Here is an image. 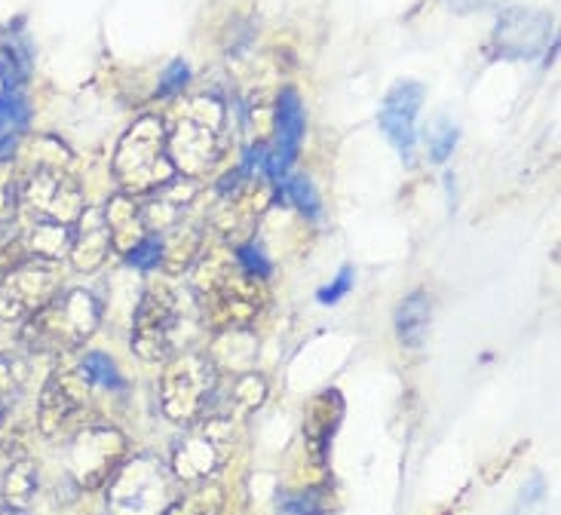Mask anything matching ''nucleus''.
<instances>
[{
    "label": "nucleus",
    "instance_id": "1",
    "mask_svg": "<svg viewBox=\"0 0 561 515\" xmlns=\"http://www.w3.org/2000/svg\"><path fill=\"white\" fill-rule=\"evenodd\" d=\"M194 295L199 301L203 325L215 332L249 329L267 307L264 279L237 261V252L209 249L194 261Z\"/></svg>",
    "mask_w": 561,
    "mask_h": 515
},
{
    "label": "nucleus",
    "instance_id": "2",
    "mask_svg": "<svg viewBox=\"0 0 561 515\" xmlns=\"http://www.w3.org/2000/svg\"><path fill=\"white\" fill-rule=\"evenodd\" d=\"M203 329L194 288L151 283L133 313V350L145 363H169Z\"/></svg>",
    "mask_w": 561,
    "mask_h": 515
},
{
    "label": "nucleus",
    "instance_id": "3",
    "mask_svg": "<svg viewBox=\"0 0 561 515\" xmlns=\"http://www.w3.org/2000/svg\"><path fill=\"white\" fill-rule=\"evenodd\" d=\"M102 322V304L87 288L59 291L22 322L19 344L34 356H68L90 341Z\"/></svg>",
    "mask_w": 561,
    "mask_h": 515
},
{
    "label": "nucleus",
    "instance_id": "4",
    "mask_svg": "<svg viewBox=\"0 0 561 515\" xmlns=\"http://www.w3.org/2000/svg\"><path fill=\"white\" fill-rule=\"evenodd\" d=\"M163 129L169 160L187 179L206 175L225 151V107L206 95L175 107L163 121Z\"/></svg>",
    "mask_w": 561,
    "mask_h": 515
},
{
    "label": "nucleus",
    "instance_id": "5",
    "mask_svg": "<svg viewBox=\"0 0 561 515\" xmlns=\"http://www.w3.org/2000/svg\"><path fill=\"white\" fill-rule=\"evenodd\" d=\"M114 175L126 197H148L175 179V167L167 153V129L160 117H141L123 136L114 153Z\"/></svg>",
    "mask_w": 561,
    "mask_h": 515
},
{
    "label": "nucleus",
    "instance_id": "6",
    "mask_svg": "<svg viewBox=\"0 0 561 515\" xmlns=\"http://www.w3.org/2000/svg\"><path fill=\"white\" fill-rule=\"evenodd\" d=\"M175 476L160 457H126L107 482L111 515H163L175 503Z\"/></svg>",
    "mask_w": 561,
    "mask_h": 515
},
{
    "label": "nucleus",
    "instance_id": "7",
    "mask_svg": "<svg viewBox=\"0 0 561 515\" xmlns=\"http://www.w3.org/2000/svg\"><path fill=\"white\" fill-rule=\"evenodd\" d=\"M237 424L218 414H199L197 421L187 424V433L172 445L169 470L179 482H206L213 472L225 467V460L233 451Z\"/></svg>",
    "mask_w": 561,
    "mask_h": 515
},
{
    "label": "nucleus",
    "instance_id": "8",
    "mask_svg": "<svg viewBox=\"0 0 561 515\" xmlns=\"http://www.w3.org/2000/svg\"><path fill=\"white\" fill-rule=\"evenodd\" d=\"M218 368L206 353H179L167 363L160 378V405L175 424H191L206 411L218 387Z\"/></svg>",
    "mask_w": 561,
    "mask_h": 515
},
{
    "label": "nucleus",
    "instance_id": "9",
    "mask_svg": "<svg viewBox=\"0 0 561 515\" xmlns=\"http://www.w3.org/2000/svg\"><path fill=\"white\" fill-rule=\"evenodd\" d=\"M15 203L34 225H65V228H75L80 213L87 209L80 184L59 167L34 169L28 179L19 184Z\"/></svg>",
    "mask_w": 561,
    "mask_h": 515
},
{
    "label": "nucleus",
    "instance_id": "10",
    "mask_svg": "<svg viewBox=\"0 0 561 515\" xmlns=\"http://www.w3.org/2000/svg\"><path fill=\"white\" fill-rule=\"evenodd\" d=\"M129 457V442L114 426H80L68 439V479L77 491H95L111 482Z\"/></svg>",
    "mask_w": 561,
    "mask_h": 515
},
{
    "label": "nucleus",
    "instance_id": "11",
    "mask_svg": "<svg viewBox=\"0 0 561 515\" xmlns=\"http://www.w3.org/2000/svg\"><path fill=\"white\" fill-rule=\"evenodd\" d=\"M92 384L80 368L53 371L37 399V430L49 442L71 439L90 409Z\"/></svg>",
    "mask_w": 561,
    "mask_h": 515
},
{
    "label": "nucleus",
    "instance_id": "12",
    "mask_svg": "<svg viewBox=\"0 0 561 515\" xmlns=\"http://www.w3.org/2000/svg\"><path fill=\"white\" fill-rule=\"evenodd\" d=\"M61 288V273L56 261L25 258L0 279V319L3 322H25L44 304H49Z\"/></svg>",
    "mask_w": 561,
    "mask_h": 515
},
{
    "label": "nucleus",
    "instance_id": "13",
    "mask_svg": "<svg viewBox=\"0 0 561 515\" xmlns=\"http://www.w3.org/2000/svg\"><path fill=\"white\" fill-rule=\"evenodd\" d=\"M421 102H424V87L414 83V80H402L387 92V99L380 105V129L405 160H411V153H414V138H417L414 121H417Z\"/></svg>",
    "mask_w": 561,
    "mask_h": 515
},
{
    "label": "nucleus",
    "instance_id": "14",
    "mask_svg": "<svg viewBox=\"0 0 561 515\" xmlns=\"http://www.w3.org/2000/svg\"><path fill=\"white\" fill-rule=\"evenodd\" d=\"M264 399H267V380L255 375V371H243L228 384L218 380L206 411L218 414V417H228L233 424H243L249 414H255L264 405Z\"/></svg>",
    "mask_w": 561,
    "mask_h": 515
},
{
    "label": "nucleus",
    "instance_id": "15",
    "mask_svg": "<svg viewBox=\"0 0 561 515\" xmlns=\"http://www.w3.org/2000/svg\"><path fill=\"white\" fill-rule=\"evenodd\" d=\"M111 252H114V245H111V230L105 225V215L99 209H83L75 221L71 249H68L75 271L95 273L105 264Z\"/></svg>",
    "mask_w": 561,
    "mask_h": 515
},
{
    "label": "nucleus",
    "instance_id": "16",
    "mask_svg": "<svg viewBox=\"0 0 561 515\" xmlns=\"http://www.w3.org/2000/svg\"><path fill=\"white\" fill-rule=\"evenodd\" d=\"M194 197H197V184H194V179H184V182H175V179H172V182L163 184L160 191L148 194L145 203H138L145 230L163 237L169 228H175L184 215H187V206L194 203Z\"/></svg>",
    "mask_w": 561,
    "mask_h": 515
},
{
    "label": "nucleus",
    "instance_id": "17",
    "mask_svg": "<svg viewBox=\"0 0 561 515\" xmlns=\"http://www.w3.org/2000/svg\"><path fill=\"white\" fill-rule=\"evenodd\" d=\"M549 34L547 15L528 13V10H513L510 15H503L497 25V49L506 59H534L540 53V46Z\"/></svg>",
    "mask_w": 561,
    "mask_h": 515
},
{
    "label": "nucleus",
    "instance_id": "18",
    "mask_svg": "<svg viewBox=\"0 0 561 515\" xmlns=\"http://www.w3.org/2000/svg\"><path fill=\"white\" fill-rule=\"evenodd\" d=\"M341 414H344V402H341V396L334 393V390L317 396L310 402V409H307V417H304V439L310 445L317 464H325V451L332 445L334 426L341 424Z\"/></svg>",
    "mask_w": 561,
    "mask_h": 515
},
{
    "label": "nucleus",
    "instance_id": "19",
    "mask_svg": "<svg viewBox=\"0 0 561 515\" xmlns=\"http://www.w3.org/2000/svg\"><path fill=\"white\" fill-rule=\"evenodd\" d=\"M203 245H206V233L199 230V225H191L182 218L175 228H169L160 237V267L169 276H179L187 267H194Z\"/></svg>",
    "mask_w": 561,
    "mask_h": 515
},
{
    "label": "nucleus",
    "instance_id": "20",
    "mask_svg": "<svg viewBox=\"0 0 561 515\" xmlns=\"http://www.w3.org/2000/svg\"><path fill=\"white\" fill-rule=\"evenodd\" d=\"M102 215H105V225L107 230H111V245H114V252H121L123 258L129 255V252L148 237L136 197H126V194L111 197V203H107V209Z\"/></svg>",
    "mask_w": 561,
    "mask_h": 515
},
{
    "label": "nucleus",
    "instance_id": "21",
    "mask_svg": "<svg viewBox=\"0 0 561 515\" xmlns=\"http://www.w3.org/2000/svg\"><path fill=\"white\" fill-rule=\"evenodd\" d=\"M37 491H41V467L31 457H15L0 479V506L28 513Z\"/></svg>",
    "mask_w": 561,
    "mask_h": 515
},
{
    "label": "nucleus",
    "instance_id": "22",
    "mask_svg": "<svg viewBox=\"0 0 561 515\" xmlns=\"http://www.w3.org/2000/svg\"><path fill=\"white\" fill-rule=\"evenodd\" d=\"M430 317H433V310H430L426 291H411L409 298L399 304V310H396V334H399V341L411 350L421 347L426 337V329H430Z\"/></svg>",
    "mask_w": 561,
    "mask_h": 515
},
{
    "label": "nucleus",
    "instance_id": "23",
    "mask_svg": "<svg viewBox=\"0 0 561 515\" xmlns=\"http://www.w3.org/2000/svg\"><path fill=\"white\" fill-rule=\"evenodd\" d=\"M22 245L28 258H46V261H59L71 249V228L65 225H34L22 237Z\"/></svg>",
    "mask_w": 561,
    "mask_h": 515
},
{
    "label": "nucleus",
    "instance_id": "24",
    "mask_svg": "<svg viewBox=\"0 0 561 515\" xmlns=\"http://www.w3.org/2000/svg\"><path fill=\"white\" fill-rule=\"evenodd\" d=\"M28 384V363L19 353H0V411L13 409Z\"/></svg>",
    "mask_w": 561,
    "mask_h": 515
},
{
    "label": "nucleus",
    "instance_id": "25",
    "mask_svg": "<svg viewBox=\"0 0 561 515\" xmlns=\"http://www.w3.org/2000/svg\"><path fill=\"white\" fill-rule=\"evenodd\" d=\"M225 510V494L218 485H203L191 491L187 497H175L163 515H221Z\"/></svg>",
    "mask_w": 561,
    "mask_h": 515
},
{
    "label": "nucleus",
    "instance_id": "26",
    "mask_svg": "<svg viewBox=\"0 0 561 515\" xmlns=\"http://www.w3.org/2000/svg\"><path fill=\"white\" fill-rule=\"evenodd\" d=\"M279 199L291 206V209H298L304 215H319V197L317 191H313V184L307 182L304 175H295V179H286L283 187H279Z\"/></svg>",
    "mask_w": 561,
    "mask_h": 515
},
{
    "label": "nucleus",
    "instance_id": "27",
    "mask_svg": "<svg viewBox=\"0 0 561 515\" xmlns=\"http://www.w3.org/2000/svg\"><path fill=\"white\" fill-rule=\"evenodd\" d=\"M25 123H28V102L15 90H7L0 99V136H15Z\"/></svg>",
    "mask_w": 561,
    "mask_h": 515
},
{
    "label": "nucleus",
    "instance_id": "28",
    "mask_svg": "<svg viewBox=\"0 0 561 515\" xmlns=\"http://www.w3.org/2000/svg\"><path fill=\"white\" fill-rule=\"evenodd\" d=\"M80 371L87 375L90 384H99V387H121V371H117V365L111 363L105 353H87L83 363H80Z\"/></svg>",
    "mask_w": 561,
    "mask_h": 515
},
{
    "label": "nucleus",
    "instance_id": "29",
    "mask_svg": "<svg viewBox=\"0 0 561 515\" xmlns=\"http://www.w3.org/2000/svg\"><path fill=\"white\" fill-rule=\"evenodd\" d=\"M510 515H547V482L540 476H534L531 482L522 488Z\"/></svg>",
    "mask_w": 561,
    "mask_h": 515
},
{
    "label": "nucleus",
    "instance_id": "30",
    "mask_svg": "<svg viewBox=\"0 0 561 515\" xmlns=\"http://www.w3.org/2000/svg\"><path fill=\"white\" fill-rule=\"evenodd\" d=\"M283 513L286 515H322L329 513V494L322 488H310V491H301L295 497H288L283 503Z\"/></svg>",
    "mask_w": 561,
    "mask_h": 515
},
{
    "label": "nucleus",
    "instance_id": "31",
    "mask_svg": "<svg viewBox=\"0 0 561 515\" xmlns=\"http://www.w3.org/2000/svg\"><path fill=\"white\" fill-rule=\"evenodd\" d=\"M15 194H19V184H15L13 163L10 160H0V225H10L13 221V213L19 209Z\"/></svg>",
    "mask_w": 561,
    "mask_h": 515
},
{
    "label": "nucleus",
    "instance_id": "32",
    "mask_svg": "<svg viewBox=\"0 0 561 515\" xmlns=\"http://www.w3.org/2000/svg\"><path fill=\"white\" fill-rule=\"evenodd\" d=\"M457 145V126L448 121H439L433 126V133H430V157H433V163H445L448 160V153L455 151Z\"/></svg>",
    "mask_w": 561,
    "mask_h": 515
},
{
    "label": "nucleus",
    "instance_id": "33",
    "mask_svg": "<svg viewBox=\"0 0 561 515\" xmlns=\"http://www.w3.org/2000/svg\"><path fill=\"white\" fill-rule=\"evenodd\" d=\"M126 261H129L133 267H138V271L160 267V237H157V233H148V237L126 255Z\"/></svg>",
    "mask_w": 561,
    "mask_h": 515
},
{
    "label": "nucleus",
    "instance_id": "34",
    "mask_svg": "<svg viewBox=\"0 0 561 515\" xmlns=\"http://www.w3.org/2000/svg\"><path fill=\"white\" fill-rule=\"evenodd\" d=\"M187 80H191V68H187V61L175 59L169 65L167 71H163V80H160V95H172V92H179L187 87Z\"/></svg>",
    "mask_w": 561,
    "mask_h": 515
},
{
    "label": "nucleus",
    "instance_id": "35",
    "mask_svg": "<svg viewBox=\"0 0 561 515\" xmlns=\"http://www.w3.org/2000/svg\"><path fill=\"white\" fill-rule=\"evenodd\" d=\"M0 448L13 457V460L15 457L28 455V448H25V430H22V426H3V430H0Z\"/></svg>",
    "mask_w": 561,
    "mask_h": 515
},
{
    "label": "nucleus",
    "instance_id": "36",
    "mask_svg": "<svg viewBox=\"0 0 561 515\" xmlns=\"http://www.w3.org/2000/svg\"><path fill=\"white\" fill-rule=\"evenodd\" d=\"M350 279H353V271H350V267H344V271H341V276L334 279V286L322 288V291H319V301L334 304L337 298H344V295L350 291Z\"/></svg>",
    "mask_w": 561,
    "mask_h": 515
},
{
    "label": "nucleus",
    "instance_id": "37",
    "mask_svg": "<svg viewBox=\"0 0 561 515\" xmlns=\"http://www.w3.org/2000/svg\"><path fill=\"white\" fill-rule=\"evenodd\" d=\"M10 237H13V233H10V225H0V245L7 243Z\"/></svg>",
    "mask_w": 561,
    "mask_h": 515
},
{
    "label": "nucleus",
    "instance_id": "38",
    "mask_svg": "<svg viewBox=\"0 0 561 515\" xmlns=\"http://www.w3.org/2000/svg\"><path fill=\"white\" fill-rule=\"evenodd\" d=\"M0 515H25V513H15V510H7V506H0Z\"/></svg>",
    "mask_w": 561,
    "mask_h": 515
}]
</instances>
